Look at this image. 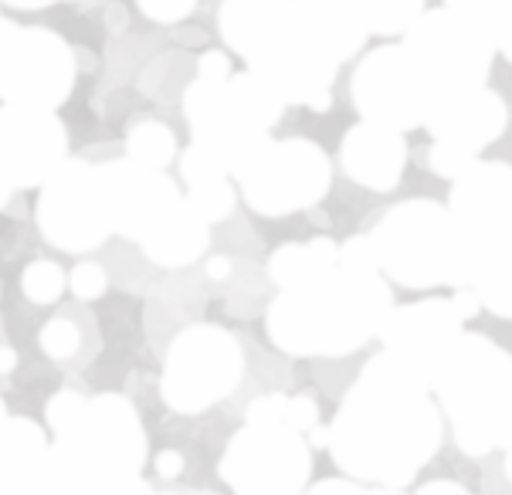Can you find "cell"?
<instances>
[{"instance_id": "obj_15", "label": "cell", "mask_w": 512, "mask_h": 495, "mask_svg": "<svg viewBox=\"0 0 512 495\" xmlns=\"http://www.w3.org/2000/svg\"><path fill=\"white\" fill-rule=\"evenodd\" d=\"M7 4L24 7V11H34V7H45V4H51V0H7Z\"/></svg>"}, {"instance_id": "obj_12", "label": "cell", "mask_w": 512, "mask_h": 495, "mask_svg": "<svg viewBox=\"0 0 512 495\" xmlns=\"http://www.w3.org/2000/svg\"><path fill=\"white\" fill-rule=\"evenodd\" d=\"M11 190H14V180L7 177V170L0 167V207H4V201L11 197Z\"/></svg>"}, {"instance_id": "obj_7", "label": "cell", "mask_w": 512, "mask_h": 495, "mask_svg": "<svg viewBox=\"0 0 512 495\" xmlns=\"http://www.w3.org/2000/svg\"><path fill=\"white\" fill-rule=\"evenodd\" d=\"M24 295H28L31 302H38V306H45V302H55L58 295L65 289V275L58 265L51 262H34L24 268Z\"/></svg>"}, {"instance_id": "obj_4", "label": "cell", "mask_w": 512, "mask_h": 495, "mask_svg": "<svg viewBox=\"0 0 512 495\" xmlns=\"http://www.w3.org/2000/svg\"><path fill=\"white\" fill-rule=\"evenodd\" d=\"M72 82H75V65L68 45L51 31L34 28L24 31L4 99L21 102V106L55 109L72 92Z\"/></svg>"}, {"instance_id": "obj_13", "label": "cell", "mask_w": 512, "mask_h": 495, "mask_svg": "<svg viewBox=\"0 0 512 495\" xmlns=\"http://www.w3.org/2000/svg\"><path fill=\"white\" fill-rule=\"evenodd\" d=\"M160 472H163V475L180 472V458H177V455H163V458H160Z\"/></svg>"}, {"instance_id": "obj_11", "label": "cell", "mask_w": 512, "mask_h": 495, "mask_svg": "<svg viewBox=\"0 0 512 495\" xmlns=\"http://www.w3.org/2000/svg\"><path fill=\"white\" fill-rule=\"evenodd\" d=\"M143 11L156 17V21H180V17L190 14L194 0H140Z\"/></svg>"}, {"instance_id": "obj_10", "label": "cell", "mask_w": 512, "mask_h": 495, "mask_svg": "<svg viewBox=\"0 0 512 495\" xmlns=\"http://www.w3.org/2000/svg\"><path fill=\"white\" fill-rule=\"evenodd\" d=\"M68 285H72L78 299H95V295H102V289H106V272L99 265H78Z\"/></svg>"}, {"instance_id": "obj_3", "label": "cell", "mask_w": 512, "mask_h": 495, "mask_svg": "<svg viewBox=\"0 0 512 495\" xmlns=\"http://www.w3.org/2000/svg\"><path fill=\"white\" fill-rule=\"evenodd\" d=\"M65 129L51 116V109L11 102L0 109V167L14 180V187H31L48 180L62 167Z\"/></svg>"}, {"instance_id": "obj_9", "label": "cell", "mask_w": 512, "mask_h": 495, "mask_svg": "<svg viewBox=\"0 0 512 495\" xmlns=\"http://www.w3.org/2000/svg\"><path fill=\"white\" fill-rule=\"evenodd\" d=\"M21 41H24V28H14L11 21H4V17H0V95L7 92V82H11Z\"/></svg>"}, {"instance_id": "obj_2", "label": "cell", "mask_w": 512, "mask_h": 495, "mask_svg": "<svg viewBox=\"0 0 512 495\" xmlns=\"http://www.w3.org/2000/svg\"><path fill=\"white\" fill-rule=\"evenodd\" d=\"M238 370V346L228 336H221L218 329H194L173 350L167 367V401L184 411L211 404L214 397L231 390Z\"/></svg>"}, {"instance_id": "obj_6", "label": "cell", "mask_w": 512, "mask_h": 495, "mask_svg": "<svg viewBox=\"0 0 512 495\" xmlns=\"http://www.w3.org/2000/svg\"><path fill=\"white\" fill-rule=\"evenodd\" d=\"M129 153L143 163V167H163L173 156V136L163 126H140L129 136Z\"/></svg>"}, {"instance_id": "obj_1", "label": "cell", "mask_w": 512, "mask_h": 495, "mask_svg": "<svg viewBox=\"0 0 512 495\" xmlns=\"http://www.w3.org/2000/svg\"><path fill=\"white\" fill-rule=\"evenodd\" d=\"M38 221L48 241L68 251H85L99 245L112 228V207L106 177L89 173L82 163L58 167L48 177V187L38 204Z\"/></svg>"}, {"instance_id": "obj_8", "label": "cell", "mask_w": 512, "mask_h": 495, "mask_svg": "<svg viewBox=\"0 0 512 495\" xmlns=\"http://www.w3.org/2000/svg\"><path fill=\"white\" fill-rule=\"evenodd\" d=\"M78 343H82V336H78V326L72 319H51V323L41 329V350L48 356H55V360H68Z\"/></svg>"}, {"instance_id": "obj_14", "label": "cell", "mask_w": 512, "mask_h": 495, "mask_svg": "<svg viewBox=\"0 0 512 495\" xmlns=\"http://www.w3.org/2000/svg\"><path fill=\"white\" fill-rule=\"evenodd\" d=\"M14 360H17V353H14V350H0V373H4V370H14Z\"/></svg>"}, {"instance_id": "obj_5", "label": "cell", "mask_w": 512, "mask_h": 495, "mask_svg": "<svg viewBox=\"0 0 512 495\" xmlns=\"http://www.w3.org/2000/svg\"><path fill=\"white\" fill-rule=\"evenodd\" d=\"M204 221L197 214L184 211V207H170L167 214L160 217L156 224H150L146 231V245H150L153 258L167 265H184L197 251L204 248Z\"/></svg>"}]
</instances>
